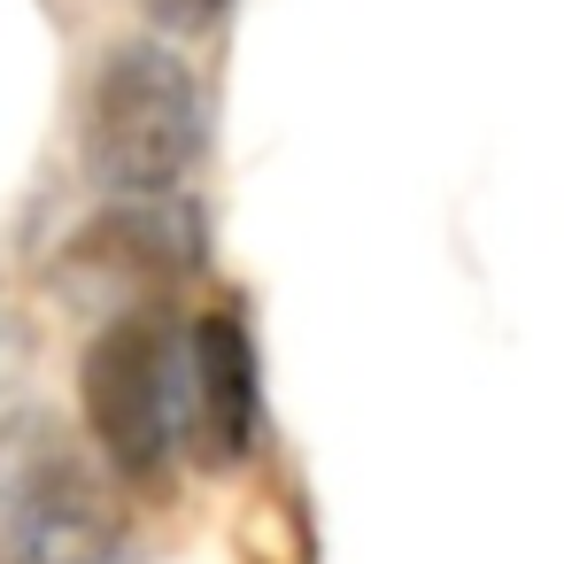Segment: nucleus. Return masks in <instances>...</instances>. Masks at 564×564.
I'll use <instances>...</instances> for the list:
<instances>
[{
	"mask_svg": "<svg viewBox=\"0 0 564 564\" xmlns=\"http://www.w3.org/2000/svg\"><path fill=\"white\" fill-rule=\"evenodd\" d=\"M209 148V94L202 78L163 47V40H124L86 86V124L78 155L86 178L109 186L117 202L140 194H178L186 171Z\"/></svg>",
	"mask_w": 564,
	"mask_h": 564,
	"instance_id": "f257e3e1",
	"label": "nucleus"
},
{
	"mask_svg": "<svg viewBox=\"0 0 564 564\" xmlns=\"http://www.w3.org/2000/svg\"><path fill=\"white\" fill-rule=\"evenodd\" d=\"M78 410L117 479L155 487L186 464V317L117 310L78 356Z\"/></svg>",
	"mask_w": 564,
	"mask_h": 564,
	"instance_id": "f03ea898",
	"label": "nucleus"
},
{
	"mask_svg": "<svg viewBox=\"0 0 564 564\" xmlns=\"http://www.w3.org/2000/svg\"><path fill=\"white\" fill-rule=\"evenodd\" d=\"M132 518L117 487L63 448L55 425L17 417L0 441V564H124Z\"/></svg>",
	"mask_w": 564,
	"mask_h": 564,
	"instance_id": "7ed1b4c3",
	"label": "nucleus"
},
{
	"mask_svg": "<svg viewBox=\"0 0 564 564\" xmlns=\"http://www.w3.org/2000/svg\"><path fill=\"white\" fill-rule=\"evenodd\" d=\"M209 256L202 209L178 194H140V202H109L86 232H70L63 248V286L78 302H117V310H148V294L194 279Z\"/></svg>",
	"mask_w": 564,
	"mask_h": 564,
	"instance_id": "20e7f679",
	"label": "nucleus"
},
{
	"mask_svg": "<svg viewBox=\"0 0 564 564\" xmlns=\"http://www.w3.org/2000/svg\"><path fill=\"white\" fill-rule=\"evenodd\" d=\"M263 433V371L240 310L186 317V464L240 471Z\"/></svg>",
	"mask_w": 564,
	"mask_h": 564,
	"instance_id": "39448f33",
	"label": "nucleus"
},
{
	"mask_svg": "<svg viewBox=\"0 0 564 564\" xmlns=\"http://www.w3.org/2000/svg\"><path fill=\"white\" fill-rule=\"evenodd\" d=\"M32 364H40V340H32V325H24V317H9V310H0V417H9V402L24 394V379H32Z\"/></svg>",
	"mask_w": 564,
	"mask_h": 564,
	"instance_id": "423d86ee",
	"label": "nucleus"
},
{
	"mask_svg": "<svg viewBox=\"0 0 564 564\" xmlns=\"http://www.w3.org/2000/svg\"><path fill=\"white\" fill-rule=\"evenodd\" d=\"M140 9H148L163 32H209V24L232 9V0H140Z\"/></svg>",
	"mask_w": 564,
	"mask_h": 564,
	"instance_id": "0eeeda50",
	"label": "nucleus"
}]
</instances>
